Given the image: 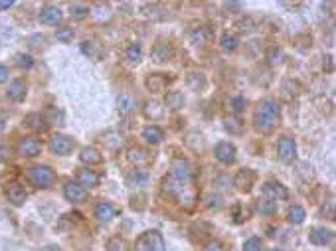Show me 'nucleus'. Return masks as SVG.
Returning a JSON list of instances; mask_svg holds the SVG:
<instances>
[{
	"instance_id": "e433bc0d",
	"label": "nucleus",
	"mask_w": 336,
	"mask_h": 251,
	"mask_svg": "<svg viewBox=\"0 0 336 251\" xmlns=\"http://www.w3.org/2000/svg\"><path fill=\"white\" fill-rule=\"evenodd\" d=\"M16 62H18V66L22 69H30L34 66V60H32L30 56H26V54H20V56L16 58Z\"/></svg>"
},
{
	"instance_id": "0eeeda50",
	"label": "nucleus",
	"mask_w": 336,
	"mask_h": 251,
	"mask_svg": "<svg viewBox=\"0 0 336 251\" xmlns=\"http://www.w3.org/2000/svg\"><path fill=\"white\" fill-rule=\"evenodd\" d=\"M255 184V172L251 168H242L237 170L235 178H233V186L239 190V192H249Z\"/></svg>"
},
{
	"instance_id": "aec40b11",
	"label": "nucleus",
	"mask_w": 336,
	"mask_h": 251,
	"mask_svg": "<svg viewBox=\"0 0 336 251\" xmlns=\"http://www.w3.org/2000/svg\"><path fill=\"white\" fill-rule=\"evenodd\" d=\"M79 159H81V162H85L87 166H95V164H101V162H103V155H101L95 146H85V148L81 150Z\"/></svg>"
},
{
	"instance_id": "1a4fd4ad",
	"label": "nucleus",
	"mask_w": 336,
	"mask_h": 251,
	"mask_svg": "<svg viewBox=\"0 0 336 251\" xmlns=\"http://www.w3.org/2000/svg\"><path fill=\"white\" fill-rule=\"evenodd\" d=\"M64 196H66L67 202L79 204V202H83L87 198V190L81 188L77 182H66V186H64Z\"/></svg>"
},
{
	"instance_id": "f8f14e48",
	"label": "nucleus",
	"mask_w": 336,
	"mask_h": 251,
	"mask_svg": "<svg viewBox=\"0 0 336 251\" xmlns=\"http://www.w3.org/2000/svg\"><path fill=\"white\" fill-rule=\"evenodd\" d=\"M40 22L42 24H47V26H56V24L62 22V18H64V14H62V10L60 8H56V6H44L42 10H40Z\"/></svg>"
},
{
	"instance_id": "b1692460",
	"label": "nucleus",
	"mask_w": 336,
	"mask_h": 251,
	"mask_svg": "<svg viewBox=\"0 0 336 251\" xmlns=\"http://www.w3.org/2000/svg\"><path fill=\"white\" fill-rule=\"evenodd\" d=\"M125 60L129 62V64H138L140 60H142V47H140V44H129L127 46V49H125Z\"/></svg>"
},
{
	"instance_id": "dca6fc26",
	"label": "nucleus",
	"mask_w": 336,
	"mask_h": 251,
	"mask_svg": "<svg viewBox=\"0 0 336 251\" xmlns=\"http://www.w3.org/2000/svg\"><path fill=\"white\" fill-rule=\"evenodd\" d=\"M309 239L313 245H326L332 241V231L324 228H313L309 233Z\"/></svg>"
},
{
	"instance_id": "7c9ffc66",
	"label": "nucleus",
	"mask_w": 336,
	"mask_h": 251,
	"mask_svg": "<svg viewBox=\"0 0 336 251\" xmlns=\"http://www.w3.org/2000/svg\"><path fill=\"white\" fill-rule=\"evenodd\" d=\"M255 208H257V212L263 214V216H273V214L277 212V204L271 202V200H267V198H259L257 204H255Z\"/></svg>"
},
{
	"instance_id": "7ed1b4c3",
	"label": "nucleus",
	"mask_w": 336,
	"mask_h": 251,
	"mask_svg": "<svg viewBox=\"0 0 336 251\" xmlns=\"http://www.w3.org/2000/svg\"><path fill=\"white\" fill-rule=\"evenodd\" d=\"M28 178L30 182L38 188H50L52 184L56 182V172L50 168V166H44V164H36L28 170Z\"/></svg>"
},
{
	"instance_id": "4be33fe9",
	"label": "nucleus",
	"mask_w": 336,
	"mask_h": 251,
	"mask_svg": "<svg viewBox=\"0 0 336 251\" xmlns=\"http://www.w3.org/2000/svg\"><path fill=\"white\" fill-rule=\"evenodd\" d=\"M81 52L93 60V62H99V58H101V54H103V47L99 46L97 42H93V40H85L83 44H81Z\"/></svg>"
},
{
	"instance_id": "c756f323",
	"label": "nucleus",
	"mask_w": 336,
	"mask_h": 251,
	"mask_svg": "<svg viewBox=\"0 0 336 251\" xmlns=\"http://www.w3.org/2000/svg\"><path fill=\"white\" fill-rule=\"evenodd\" d=\"M224 127L229 135H242V133H244V125H242V121L235 119V117H225Z\"/></svg>"
},
{
	"instance_id": "c85d7f7f",
	"label": "nucleus",
	"mask_w": 336,
	"mask_h": 251,
	"mask_svg": "<svg viewBox=\"0 0 336 251\" xmlns=\"http://www.w3.org/2000/svg\"><path fill=\"white\" fill-rule=\"evenodd\" d=\"M107 251H131V245H129V241L125 237L115 235V237H111L107 241Z\"/></svg>"
},
{
	"instance_id": "a18cd8bd",
	"label": "nucleus",
	"mask_w": 336,
	"mask_h": 251,
	"mask_svg": "<svg viewBox=\"0 0 336 251\" xmlns=\"http://www.w3.org/2000/svg\"><path fill=\"white\" fill-rule=\"evenodd\" d=\"M6 153V148H0V160H2V155Z\"/></svg>"
},
{
	"instance_id": "412c9836",
	"label": "nucleus",
	"mask_w": 336,
	"mask_h": 251,
	"mask_svg": "<svg viewBox=\"0 0 336 251\" xmlns=\"http://www.w3.org/2000/svg\"><path fill=\"white\" fill-rule=\"evenodd\" d=\"M8 97H10L12 101H16V103H20V101L26 99V83H24L22 79H16V81L10 83V87H8Z\"/></svg>"
},
{
	"instance_id": "bb28decb",
	"label": "nucleus",
	"mask_w": 336,
	"mask_h": 251,
	"mask_svg": "<svg viewBox=\"0 0 336 251\" xmlns=\"http://www.w3.org/2000/svg\"><path fill=\"white\" fill-rule=\"evenodd\" d=\"M186 83H188V87H190L192 91H202V89L206 87V77H204L202 73H190V75L186 77Z\"/></svg>"
},
{
	"instance_id": "20e7f679",
	"label": "nucleus",
	"mask_w": 336,
	"mask_h": 251,
	"mask_svg": "<svg viewBox=\"0 0 336 251\" xmlns=\"http://www.w3.org/2000/svg\"><path fill=\"white\" fill-rule=\"evenodd\" d=\"M73 146H75V142L67 137V135H54V137L50 138V150H52L54 155L66 157V155H69V153L73 150Z\"/></svg>"
},
{
	"instance_id": "6e6552de",
	"label": "nucleus",
	"mask_w": 336,
	"mask_h": 251,
	"mask_svg": "<svg viewBox=\"0 0 336 251\" xmlns=\"http://www.w3.org/2000/svg\"><path fill=\"white\" fill-rule=\"evenodd\" d=\"M40 150H42V142L36 137H24L18 142V155H22V157H28V159L38 157Z\"/></svg>"
},
{
	"instance_id": "a211bd4d",
	"label": "nucleus",
	"mask_w": 336,
	"mask_h": 251,
	"mask_svg": "<svg viewBox=\"0 0 336 251\" xmlns=\"http://www.w3.org/2000/svg\"><path fill=\"white\" fill-rule=\"evenodd\" d=\"M172 77H168L166 79V75H162V73H155V75H151V77H147V87H149V91L153 93H160L166 89V85H168V81H170Z\"/></svg>"
},
{
	"instance_id": "39448f33",
	"label": "nucleus",
	"mask_w": 336,
	"mask_h": 251,
	"mask_svg": "<svg viewBox=\"0 0 336 251\" xmlns=\"http://www.w3.org/2000/svg\"><path fill=\"white\" fill-rule=\"evenodd\" d=\"M263 196L271 200V202H277V200H287L289 198V190L283 186L281 182H275V180H269L263 184Z\"/></svg>"
},
{
	"instance_id": "f257e3e1",
	"label": "nucleus",
	"mask_w": 336,
	"mask_h": 251,
	"mask_svg": "<svg viewBox=\"0 0 336 251\" xmlns=\"http://www.w3.org/2000/svg\"><path fill=\"white\" fill-rule=\"evenodd\" d=\"M281 119V107L275 99H263L253 115V125L261 135H269L273 133V129L277 127Z\"/></svg>"
},
{
	"instance_id": "9d476101",
	"label": "nucleus",
	"mask_w": 336,
	"mask_h": 251,
	"mask_svg": "<svg viewBox=\"0 0 336 251\" xmlns=\"http://www.w3.org/2000/svg\"><path fill=\"white\" fill-rule=\"evenodd\" d=\"M214 155L222 164H233L235 162V146L231 142H225V140L218 142L214 148Z\"/></svg>"
},
{
	"instance_id": "f704fd0d",
	"label": "nucleus",
	"mask_w": 336,
	"mask_h": 251,
	"mask_svg": "<svg viewBox=\"0 0 336 251\" xmlns=\"http://www.w3.org/2000/svg\"><path fill=\"white\" fill-rule=\"evenodd\" d=\"M263 245H261V239L259 237H249L246 243H244V251H261Z\"/></svg>"
},
{
	"instance_id": "423d86ee",
	"label": "nucleus",
	"mask_w": 336,
	"mask_h": 251,
	"mask_svg": "<svg viewBox=\"0 0 336 251\" xmlns=\"http://www.w3.org/2000/svg\"><path fill=\"white\" fill-rule=\"evenodd\" d=\"M277 150H279V159L283 160V162H287V164H291L293 160L297 159V144H295V138L291 137L279 138Z\"/></svg>"
},
{
	"instance_id": "79ce46f5",
	"label": "nucleus",
	"mask_w": 336,
	"mask_h": 251,
	"mask_svg": "<svg viewBox=\"0 0 336 251\" xmlns=\"http://www.w3.org/2000/svg\"><path fill=\"white\" fill-rule=\"evenodd\" d=\"M8 81V68L6 66H0V83Z\"/></svg>"
},
{
	"instance_id": "4468645a",
	"label": "nucleus",
	"mask_w": 336,
	"mask_h": 251,
	"mask_svg": "<svg viewBox=\"0 0 336 251\" xmlns=\"http://www.w3.org/2000/svg\"><path fill=\"white\" fill-rule=\"evenodd\" d=\"M99 182H101V176L95 174L89 168L77 170V184H79L81 188H95V186H99Z\"/></svg>"
},
{
	"instance_id": "a878e982",
	"label": "nucleus",
	"mask_w": 336,
	"mask_h": 251,
	"mask_svg": "<svg viewBox=\"0 0 336 251\" xmlns=\"http://www.w3.org/2000/svg\"><path fill=\"white\" fill-rule=\"evenodd\" d=\"M164 105H166L168 109L176 111V109H180V107L184 105V95L180 91H168L166 93V99H164Z\"/></svg>"
},
{
	"instance_id": "393cba45",
	"label": "nucleus",
	"mask_w": 336,
	"mask_h": 251,
	"mask_svg": "<svg viewBox=\"0 0 336 251\" xmlns=\"http://www.w3.org/2000/svg\"><path fill=\"white\" fill-rule=\"evenodd\" d=\"M305 218H307V212H305V208L303 206H291L289 208V212H287V220L295 224V226H299V224H303L305 222Z\"/></svg>"
},
{
	"instance_id": "cd10ccee",
	"label": "nucleus",
	"mask_w": 336,
	"mask_h": 251,
	"mask_svg": "<svg viewBox=\"0 0 336 251\" xmlns=\"http://www.w3.org/2000/svg\"><path fill=\"white\" fill-rule=\"evenodd\" d=\"M149 182V174L145 172V170H133L129 176H127V184L129 186H145V184Z\"/></svg>"
},
{
	"instance_id": "c03bdc74",
	"label": "nucleus",
	"mask_w": 336,
	"mask_h": 251,
	"mask_svg": "<svg viewBox=\"0 0 336 251\" xmlns=\"http://www.w3.org/2000/svg\"><path fill=\"white\" fill-rule=\"evenodd\" d=\"M12 4H14L12 0H6V2H0V10H8V8L12 6Z\"/></svg>"
},
{
	"instance_id": "473e14b6",
	"label": "nucleus",
	"mask_w": 336,
	"mask_h": 251,
	"mask_svg": "<svg viewBox=\"0 0 336 251\" xmlns=\"http://www.w3.org/2000/svg\"><path fill=\"white\" fill-rule=\"evenodd\" d=\"M73 30L71 28H67V26H62V28H58L56 30V40L58 42H62V44H69L71 40H73Z\"/></svg>"
},
{
	"instance_id": "58836bf2",
	"label": "nucleus",
	"mask_w": 336,
	"mask_h": 251,
	"mask_svg": "<svg viewBox=\"0 0 336 251\" xmlns=\"http://www.w3.org/2000/svg\"><path fill=\"white\" fill-rule=\"evenodd\" d=\"M279 58H281V49H277V47H271V49L267 52L269 64H277V62H279Z\"/></svg>"
},
{
	"instance_id": "37998d69",
	"label": "nucleus",
	"mask_w": 336,
	"mask_h": 251,
	"mask_svg": "<svg viewBox=\"0 0 336 251\" xmlns=\"http://www.w3.org/2000/svg\"><path fill=\"white\" fill-rule=\"evenodd\" d=\"M4 127H6V113H0V133L4 131Z\"/></svg>"
},
{
	"instance_id": "4c0bfd02",
	"label": "nucleus",
	"mask_w": 336,
	"mask_h": 251,
	"mask_svg": "<svg viewBox=\"0 0 336 251\" xmlns=\"http://www.w3.org/2000/svg\"><path fill=\"white\" fill-rule=\"evenodd\" d=\"M71 14H73L75 18H81V16H85V14H87V6L73 4V6H71Z\"/></svg>"
},
{
	"instance_id": "5701e85b",
	"label": "nucleus",
	"mask_w": 336,
	"mask_h": 251,
	"mask_svg": "<svg viewBox=\"0 0 336 251\" xmlns=\"http://www.w3.org/2000/svg\"><path fill=\"white\" fill-rule=\"evenodd\" d=\"M117 109H119V113L123 115H129L131 111L134 109V97L133 95H129V93H121L119 95V99H117Z\"/></svg>"
},
{
	"instance_id": "c9c22d12",
	"label": "nucleus",
	"mask_w": 336,
	"mask_h": 251,
	"mask_svg": "<svg viewBox=\"0 0 336 251\" xmlns=\"http://www.w3.org/2000/svg\"><path fill=\"white\" fill-rule=\"evenodd\" d=\"M244 109H246V99H244V97H235V99L231 101V111L235 115H239Z\"/></svg>"
},
{
	"instance_id": "ea45409f",
	"label": "nucleus",
	"mask_w": 336,
	"mask_h": 251,
	"mask_svg": "<svg viewBox=\"0 0 336 251\" xmlns=\"http://www.w3.org/2000/svg\"><path fill=\"white\" fill-rule=\"evenodd\" d=\"M202 251H225V249H224V245H222L220 241H216V239H214V241H208V243L204 245V249Z\"/></svg>"
},
{
	"instance_id": "ddd939ff",
	"label": "nucleus",
	"mask_w": 336,
	"mask_h": 251,
	"mask_svg": "<svg viewBox=\"0 0 336 251\" xmlns=\"http://www.w3.org/2000/svg\"><path fill=\"white\" fill-rule=\"evenodd\" d=\"M93 214H95V218H97L101 224H107V222H111L113 218L117 216V210H115V206H111L109 202H99V204L93 208Z\"/></svg>"
},
{
	"instance_id": "2f4dec72",
	"label": "nucleus",
	"mask_w": 336,
	"mask_h": 251,
	"mask_svg": "<svg viewBox=\"0 0 336 251\" xmlns=\"http://www.w3.org/2000/svg\"><path fill=\"white\" fill-rule=\"evenodd\" d=\"M249 216H251V212H249L244 204L233 206V222H235V224H244L246 220H249Z\"/></svg>"
},
{
	"instance_id": "6ab92c4d",
	"label": "nucleus",
	"mask_w": 336,
	"mask_h": 251,
	"mask_svg": "<svg viewBox=\"0 0 336 251\" xmlns=\"http://www.w3.org/2000/svg\"><path fill=\"white\" fill-rule=\"evenodd\" d=\"M142 138L149 142V144H160L162 138H164V131L157 127V125H149L142 129Z\"/></svg>"
},
{
	"instance_id": "9b49d317",
	"label": "nucleus",
	"mask_w": 336,
	"mask_h": 251,
	"mask_svg": "<svg viewBox=\"0 0 336 251\" xmlns=\"http://www.w3.org/2000/svg\"><path fill=\"white\" fill-rule=\"evenodd\" d=\"M172 56H174V49H172V46H170L168 42L158 40L157 44H155V47H153V60L158 62V64L170 62V60H172Z\"/></svg>"
},
{
	"instance_id": "a19ab883",
	"label": "nucleus",
	"mask_w": 336,
	"mask_h": 251,
	"mask_svg": "<svg viewBox=\"0 0 336 251\" xmlns=\"http://www.w3.org/2000/svg\"><path fill=\"white\" fill-rule=\"evenodd\" d=\"M322 68H324L326 73H332V69H334V60H332V56H326V58H324Z\"/></svg>"
},
{
	"instance_id": "2eb2a0df",
	"label": "nucleus",
	"mask_w": 336,
	"mask_h": 251,
	"mask_svg": "<svg viewBox=\"0 0 336 251\" xmlns=\"http://www.w3.org/2000/svg\"><path fill=\"white\" fill-rule=\"evenodd\" d=\"M6 196L14 206H22L26 202V198H28V192L24 190L20 184H10V186H6Z\"/></svg>"
},
{
	"instance_id": "f03ea898",
	"label": "nucleus",
	"mask_w": 336,
	"mask_h": 251,
	"mask_svg": "<svg viewBox=\"0 0 336 251\" xmlns=\"http://www.w3.org/2000/svg\"><path fill=\"white\" fill-rule=\"evenodd\" d=\"M134 249L136 251H166V243L162 233L157 229H149L145 233L138 235V239L134 241Z\"/></svg>"
},
{
	"instance_id": "72a5a7b5",
	"label": "nucleus",
	"mask_w": 336,
	"mask_h": 251,
	"mask_svg": "<svg viewBox=\"0 0 336 251\" xmlns=\"http://www.w3.org/2000/svg\"><path fill=\"white\" fill-rule=\"evenodd\" d=\"M220 44H222V49H225V52H233L239 42H237V38L233 34H224L222 40H220Z\"/></svg>"
},
{
	"instance_id": "f3484780",
	"label": "nucleus",
	"mask_w": 336,
	"mask_h": 251,
	"mask_svg": "<svg viewBox=\"0 0 336 251\" xmlns=\"http://www.w3.org/2000/svg\"><path fill=\"white\" fill-rule=\"evenodd\" d=\"M127 159L133 162L134 166H147V164H151V155L145 150V148H140V146H133V148H129V155H127Z\"/></svg>"
}]
</instances>
